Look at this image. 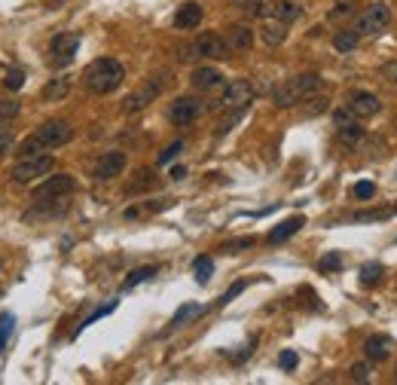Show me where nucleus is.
Here are the masks:
<instances>
[{"mask_svg": "<svg viewBox=\"0 0 397 385\" xmlns=\"http://www.w3.org/2000/svg\"><path fill=\"white\" fill-rule=\"evenodd\" d=\"M125 80V68L116 58H95L86 71H83V86H86L92 95H111L123 86Z\"/></svg>", "mask_w": 397, "mask_h": 385, "instance_id": "f257e3e1", "label": "nucleus"}, {"mask_svg": "<svg viewBox=\"0 0 397 385\" xmlns=\"http://www.w3.org/2000/svg\"><path fill=\"white\" fill-rule=\"evenodd\" d=\"M321 86H324V80H321V74H300V77L281 83V86L275 89L272 95V104L278 111H287V107H297L300 102H306V98L318 95Z\"/></svg>", "mask_w": 397, "mask_h": 385, "instance_id": "f03ea898", "label": "nucleus"}, {"mask_svg": "<svg viewBox=\"0 0 397 385\" xmlns=\"http://www.w3.org/2000/svg\"><path fill=\"white\" fill-rule=\"evenodd\" d=\"M230 52L232 49L226 43V37L205 31V34H199L193 43L177 49V58H181V62H196V58H217V62H223V58H230Z\"/></svg>", "mask_w": 397, "mask_h": 385, "instance_id": "7ed1b4c3", "label": "nucleus"}, {"mask_svg": "<svg viewBox=\"0 0 397 385\" xmlns=\"http://www.w3.org/2000/svg\"><path fill=\"white\" fill-rule=\"evenodd\" d=\"M165 83H168V74H156V77L144 80L141 86L132 92V95H125V102H123V111H125V113H141L144 107H150V104H153L159 95H162Z\"/></svg>", "mask_w": 397, "mask_h": 385, "instance_id": "20e7f679", "label": "nucleus"}, {"mask_svg": "<svg viewBox=\"0 0 397 385\" xmlns=\"http://www.w3.org/2000/svg\"><path fill=\"white\" fill-rule=\"evenodd\" d=\"M388 24H391V6H388L385 0H376V4H370L367 10L358 15L354 31H358L361 37H376V34H382Z\"/></svg>", "mask_w": 397, "mask_h": 385, "instance_id": "39448f33", "label": "nucleus"}, {"mask_svg": "<svg viewBox=\"0 0 397 385\" xmlns=\"http://www.w3.org/2000/svg\"><path fill=\"white\" fill-rule=\"evenodd\" d=\"M55 169V159L49 156V153H37V156H19V162L13 165V172H10V178L15 183H31V181H37V178H46L49 172Z\"/></svg>", "mask_w": 397, "mask_h": 385, "instance_id": "423d86ee", "label": "nucleus"}, {"mask_svg": "<svg viewBox=\"0 0 397 385\" xmlns=\"http://www.w3.org/2000/svg\"><path fill=\"white\" fill-rule=\"evenodd\" d=\"M77 190V181L71 178V174H53V178H46L40 187H34V202L37 205H46V202H64L71 192Z\"/></svg>", "mask_w": 397, "mask_h": 385, "instance_id": "0eeeda50", "label": "nucleus"}, {"mask_svg": "<svg viewBox=\"0 0 397 385\" xmlns=\"http://www.w3.org/2000/svg\"><path fill=\"white\" fill-rule=\"evenodd\" d=\"M34 138L40 141L43 150H58L74 138V129H71V122H64V120H46L37 132H34Z\"/></svg>", "mask_w": 397, "mask_h": 385, "instance_id": "6e6552de", "label": "nucleus"}, {"mask_svg": "<svg viewBox=\"0 0 397 385\" xmlns=\"http://www.w3.org/2000/svg\"><path fill=\"white\" fill-rule=\"evenodd\" d=\"M251 102H254V86L248 80H232L230 86H223L217 107L221 111H244Z\"/></svg>", "mask_w": 397, "mask_h": 385, "instance_id": "1a4fd4ad", "label": "nucleus"}, {"mask_svg": "<svg viewBox=\"0 0 397 385\" xmlns=\"http://www.w3.org/2000/svg\"><path fill=\"white\" fill-rule=\"evenodd\" d=\"M345 107H349L358 120H370V116H379L382 102H379V95H373V92H367V89H351L349 98H345Z\"/></svg>", "mask_w": 397, "mask_h": 385, "instance_id": "9d476101", "label": "nucleus"}, {"mask_svg": "<svg viewBox=\"0 0 397 385\" xmlns=\"http://www.w3.org/2000/svg\"><path fill=\"white\" fill-rule=\"evenodd\" d=\"M125 165H129V159H125L123 150H107V153L98 156L95 169H92V178L95 181H113L125 172Z\"/></svg>", "mask_w": 397, "mask_h": 385, "instance_id": "9b49d317", "label": "nucleus"}, {"mask_svg": "<svg viewBox=\"0 0 397 385\" xmlns=\"http://www.w3.org/2000/svg\"><path fill=\"white\" fill-rule=\"evenodd\" d=\"M199 116H202V102L193 95H181L168 104V122H174V125H190Z\"/></svg>", "mask_w": 397, "mask_h": 385, "instance_id": "f8f14e48", "label": "nucleus"}, {"mask_svg": "<svg viewBox=\"0 0 397 385\" xmlns=\"http://www.w3.org/2000/svg\"><path fill=\"white\" fill-rule=\"evenodd\" d=\"M77 49H80V34H58L49 43V58H53L55 68H64V64L74 62Z\"/></svg>", "mask_w": 397, "mask_h": 385, "instance_id": "ddd939ff", "label": "nucleus"}, {"mask_svg": "<svg viewBox=\"0 0 397 385\" xmlns=\"http://www.w3.org/2000/svg\"><path fill=\"white\" fill-rule=\"evenodd\" d=\"M190 83H193V89L196 92H217V89L226 86V77L214 68V64H202V68L193 71Z\"/></svg>", "mask_w": 397, "mask_h": 385, "instance_id": "4468645a", "label": "nucleus"}, {"mask_svg": "<svg viewBox=\"0 0 397 385\" xmlns=\"http://www.w3.org/2000/svg\"><path fill=\"white\" fill-rule=\"evenodd\" d=\"M202 19H205V13H202V6L196 0H187V4H181V10L174 13V28L177 31H196Z\"/></svg>", "mask_w": 397, "mask_h": 385, "instance_id": "2eb2a0df", "label": "nucleus"}, {"mask_svg": "<svg viewBox=\"0 0 397 385\" xmlns=\"http://www.w3.org/2000/svg\"><path fill=\"white\" fill-rule=\"evenodd\" d=\"M391 340L385 337V333H373V337H367L364 342V355H367V361H373V364H385L388 358H391Z\"/></svg>", "mask_w": 397, "mask_h": 385, "instance_id": "dca6fc26", "label": "nucleus"}, {"mask_svg": "<svg viewBox=\"0 0 397 385\" xmlns=\"http://www.w3.org/2000/svg\"><path fill=\"white\" fill-rule=\"evenodd\" d=\"M223 37L232 52H248V49L254 46V28H248V24H230Z\"/></svg>", "mask_w": 397, "mask_h": 385, "instance_id": "f3484780", "label": "nucleus"}, {"mask_svg": "<svg viewBox=\"0 0 397 385\" xmlns=\"http://www.w3.org/2000/svg\"><path fill=\"white\" fill-rule=\"evenodd\" d=\"M300 227H306V217H302V214H293V217H287V220L278 223L275 230H269L266 241H269V245H281V241H287L291 236H297Z\"/></svg>", "mask_w": 397, "mask_h": 385, "instance_id": "a211bd4d", "label": "nucleus"}, {"mask_svg": "<svg viewBox=\"0 0 397 385\" xmlns=\"http://www.w3.org/2000/svg\"><path fill=\"white\" fill-rule=\"evenodd\" d=\"M364 135H367V129L361 125V120H351L336 129V141H340L342 147H358L361 141H364Z\"/></svg>", "mask_w": 397, "mask_h": 385, "instance_id": "6ab92c4d", "label": "nucleus"}, {"mask_svg": "<svg viewBox=\"0 0 397 385\" xmlns=\"http://www.w3.org/2000/svg\"><path fill=\"white\" fill-rule=\"evenodd\" d=\"M260 40H263L266 46H281L287 40V24L278 19H266L263 28H260Z\"/></svg>", "mask_w": 397, "mask_h": 385, "instance_id": "aec40b11", "label": "nucleus"}, {"mask_svg": "<svg viewBox=\"0 0 397 385\" xmlns=\"http://www.w3.org/2000/svg\"><path fill=\"white\" fill-rule=\"evenodd\" d=\"M300 15H302L300 4H293V0H278V4H272V15H269V19H278V22L291 24V22H297Z\"/></svg>", "mask_w": 397, "mask_h": 385, "instance_id": "412c9836", "label": "nucleus"}, {"mask_svg": "<svg viewBox=\"0 0 397 385\" xmlns=\"http://www.w3.org/2000/svg\"><path fill=\"white\" fill-rule=\"evenodd\" d=\"M232 6L254 15V19H269L272 15V4H266V0H232Z\"/></svg>", "mask_w": 397, "mask_h": 385, "instance_id": "4be33fe9", "label": "nucleus"}, {"mask_svg": "<svg viewBox=\"0 0 397 385\" xmlns=\"http://www.w3.org/2000/svg\"><path fill=\"white\" fill-rule=\"evenodd\" d=\"M67 92H71V80L67 77H53L43 86V102H62V98H67Z\"/></svg>", "mask_w": 397, "mask_h": 385, "instance_id": "5701e85b", "label": "nucleus"}, {"mask_svg": "<svg viewBox=\"0 0 397 385\" xmlns=\"http://www.w3.org/2000/svg\"><path fill=\"white\" fill-rule=\"evenodd\" d=\"M358 43H361V34L354 28L336 31V34H333V49H336V52H351V49H358Z\"/></svg>", "mask_w": 397, "mask_h": 385, "instance_id": "b1692460", "label": "nucleus"}, {"mask_svg": "<svg viewBox=\"0 0 397 385\" xmlns=\"http://www.w3.org/2000/svg\"><path fill=\"white\" fill-rule=\"evenodd\" d=\"M156 272H159V266H138V270H132L129 279L123 281V290H132V288H138L141 281H150Z\"/></svg>", "mask_w": 397, "mask_h": 385, "instance_id": "393cba45", "label": "nucleus"}, {"mask_svg": "<svg viewBox=\"0 0 397 385\" xmlns=\"http://www.w3.org/2000/svg\"><path fill=\"white\" fill-rule=\"evenodd\" d=\"M382 275H385V266L379 260H370V263H364L358 270V279H361V284H367V288H370V284H376Z\"/></svg>", "mask_w": 397, "mask_h": 385, "instance_id": "a878e982", "label": "nucleus"}, {"mask_svg": "<svg viewBox=\"0 0 397 385\" xmlns=\"http://www.w3.org/2000/svg\"><path fill=\"white\" fill-rule=\"evenodd\" d=\"M193 272H196V281L199 284H205L211 275H214V260H211V257H196V260H193Z\"/></svg>", "mask_w": 397, "mask_h": 385, "instance_id": "bb28decb", "label": "nucleus"}, {"mask_svg": "<svg viewBox=\"0 0 397 385\" xmlns=\"http://www.w3.org/2000/svg\"><path fill=\"white\" fill-rule=\"evenodd\" d=\"M196 315H202V306L199 303H183L174 312V318H172V328H181V324H187L190 318H196Z\"/></svg>", "mask_w": 397, "mask_h": 385, "instance_id": "cd10ccee", "label": "nucleus"}, {"mask_svg": "<svg viewBox=\"0 0 397 385\" xmlns=\"http://www.w3.org/2000/svg\"><path fill=\"white\" fill-rule=\"evenodd\" d=\"M19 111H22V104L15 102V98H0V125L13 122L15 116H19Z\"/></svg>", "mask_w": 397, "mask_h": 385, "instance_id": "c85d7f7f", "label": "nucleus"}, {"mask_svg": "<svg viewBox=\"0 0 397 385\" xmlns=\"http://www.w3.org/2000/svg\"><path fill=\"white\" fill-rule=\"evenodd\" d=\"M183 147H187L183 141H172V144H168V147L162 150V153L156 156V165H168V162H174V159L183 153Z\"/></svg>", "mask_w": 397, "mask_h": 385, "instance_id": "c756f323", "label": "nucleus"}, {"mask_svg": "<svg viewBox=\"0 0 397 385\" xmlns=\"http://www.w3.org/2000/svg\"><path fill=\"white\" fill-rule=\"evenodd\" d=\"M318 270H321V272H336V270H342V254H336V251L324 254V257L318 260Z\"/></svg>", "mask_w": 397, "mask_h": 385, "instance_id": "7c9ffc66", "label": "nucleus"}, {"mask_svg": "<svg viewBox=\"0 0 397 385\" xmlns=\"http://www.w3.org/2000/svg\"><path fill=\"white\" fill-rule=\"evenodd\" d=\"M351 13H354V4H351V0H340V4H336L333 10L327 13V19H330V22H342V19H349Z\"/></svg>", "mask_w": 397, "mask_h": 385, "instance_id": "2f4dec72", "label": "nucleus"}, {"mask_svg": "<svg viewBox=\"0 0 397 385\" xmlns=\"http://www.w3.org/2000/svg\"><path fill=\"white\" fill-rule=\"evenodd\" d=\"M4 86L10 89V92H19L25 86V71L22 68H13V71H6V77H4Z\"/></svg>", "mask_w": 397, "mask_h": 385, "instance_id": "473e14b6", "label": "nucleus"}, {"mask_svg": "<svg viewBox=\"0 0 397 385\" xmlns=\"http://www.w3.org/2000/svg\"><path fill=\"white\" fill-rule=\"evenodd\" d=\"M354 199H361V202H370V199L376 196V183H370V181H361V183H354Z\"/></svg>", "mask_w": 397, "mask_h": 385, "instance_id": "72a5a7b5", "label": "nucleus"}, {"mask_svg": "<svg viewBox=\"0 0 397 385\" xmlns=\"http://www.w3.org/2000/svg\"><path fill=\"white\" fill-rule=\"evenodd\" d=\"M349 379H351V382H367V379H370V364H367V361L351 364V367H349Z\"/></svg>", "mask_w": 397, "mask_h": 385, "instance_id": "f704fd0d", "label": "nucleus"}, {"mask_svg": "<svg viewBox=\"0 0 397 385\" xmlns=\"http://www.w3.org/2000/svg\"><path fill=\"white\" fill-rule=\"evenodd\" d=\"M13 324H15V318H13L10 312H4V315H0V349H4V346H6V340H10Z\"/></svg>", "mask_w": 397, "mask_h": 385, "instance_id": "c9c22d12", "label": "nucleus"}, {"mask_svg": "<svg viewBox=\"0 0 397 385\" xmlns=\"http://www.w3.org/2000/svg\"><path fill=\"white\" fill-rule=\"evenodd\" d=\"M242 113H244V111H230V113H226V116H223V120H221V122H217V135H226V132H230V129H232V125H235V122H239V120H242Z\"/></svg>", "mask_w": 397, "mask_h": 385, "instance_id": "e433bc0d", "label": "nucleus"}, {"mask_svg": "<svg viewBox=\"0 0 397 385\" xmlns=\"http://www.w3.org/2000/svg\"><path fill=\"white\" fill-rule=\"evenodd\" d=\"M37 153H43V147H40V141L37 138H25L22 144H19V156H37Z\"/></svg>", "mask_w": 397, "mask_h": 385, "instance_id": "4c0bfd02", "label": "nucleus"}, {"mask_svg": "<svg viewBox=\"0 0 397 385\" xmlns=\"http://www.w3.org/2000/svg\"><path fill=\"white\" fill-rule=\"evenodd\" d=\"M257 245V239L254 236H244V239H232V241H226L223 251H230V254H235V251H242V248H254Z\"/></svg>", "mask_w": 397, "mask_h": 385, "instance_id": "58836bf2", "label": "nucleus"}, {"mask_svg": "<svg viewBox=\"0 0 397 385\" xmlns=\"http://www.w3.org/2000/svg\"><path fill=\"white\" fill-rule=\"evenodd\" d=\"M306 102H309L306 116H318V113L327 111V98H321V95H312V98H306Z\"/></svg>", "mask_w": 397, "mask_h": 385, "instance_id": "ea45409f", "label": "nucleus"}, {"mask_svg": "<svg viewBox=\"0 0 397 385\" xmlns=\"http://www.w3.org/2000/svg\"><path fill=\"white\" fill-rule=\"evenodd\" d=\"M278 364H281V370H293V367L300 364V358H297V351H281V355H278Z\"/></svg>", "mask_w": 397, "mask_h": 385, "instance_id": "a19ab883", "label": "nucleus"}, {"mask_svg": "<svg viewBox=\"0 0 397 385\" xmlns=\"http://www.w3.org/2000/svg\"><path fill=\"white\" fill-rule=\"evenodd\" d=\"M244 288H248V281H235V284H232V288H230V290H226V294H223L221 300H217V303H221V306H226V303H232V300H235V297H239V294H242V290H244Z\"/></svg>", "mask_w": 397, "mask_h": 385, "instance_id": "79ce46f5", "label": "nucleus"}, {"mask_svg": "<svg viewBox=\"0 0 397 385\" xmlns=\"http://www.w3.org/2000/svg\"><path fill=\"white\" fill-rule=\"evenodd\" d=\"M13 129H0V159H4L6 153H10L13 150Z\"/></svg>", "mask_w": 397, "mask_h": 385, "instance_id": "37998d69", "label": "nucleus"}, {"mask_svg": "<svg viewBox=\"0 0 397 385\" xmlns=\"http://www.w3.org/2000/svg\"><path fill=\"white\" fill-rule=\"evenodd\" d=\"M394 211H361V214H354L351 220H358V223H364V220H385V217H391Z\"/></svg>", "mask_w": 397, "mask_h": 385, "instance_id": "c03bdc74", "label": "nucleus"}, {"mask_svg": "<svg viewBox=\"0 0 397 385\" xmlns=\"http://www.w3.org/2000/svg\"><path fill=\"white\" fill-rule=\"evenodd\" d=\"M351 120H358V116H354L349 107H340V111L333 113V125H336V129H340V125H345V122H351Z\"/></svg>", "mask_w": 397, "mask_h": 385, "instance_id": "a18cd8bd", "label": "nucleus"}, {"mask_svg": "<svg viewBox=\"0 0 397 385\" xmlns=\"http://www.w3.org/2000/svg\"><path fill=\"white\" fill-rule=\"evenodd\" d=\"M113 309H116V300H113V303H111V306H104V309H98V312H92V315L86 318V321H83V324H80V330H83V328H89V324H92V321H98V318H104V315H111V312H113Z\"/></svg>", "mask_w": 397, "mask_h": 385, "instance_id": "49530a36", "label": "nucleus"}, {"mask_svg": "<svg viewBox=\"0 0 397 385\" xmlns=\"http://www.w3.org/2000/svg\"><path fill=\"white\" fill-rule=\"evenodd\" d=\"M382 80H388L391 86H397V62H385L382 64Z\"/></svg>", "mask_w": 397, "mask_h": 385, "instance_id": "de8ad7c7", "label": "nucleus"}, {"mask_svg": "<svg viewBox=\"0 0 397 385\" xmlns=\"http://www.w3.org/2000/svg\"><path fill=\"white\" fill-rule=\"evenodd\" d=\"M172 178H174V181H183V178H187V169H183V165H174V169H172Z\"/></svg>", "mask_w": 397, "mask_h": 385, "instance_id": "09e8293b", "label": "nucleus"}, {"mask_svg": "<svg viewBox=\"0 0 397 385\" xmlns=\"http://www.w3.org/2000/svg\"><path fill=\"white\" fill-rule=\"evenodd\" d=\"M394 129H397V120H394Z\"/></svg>", "mask_w": 397, "mask_h": 385, "instance_id": "8fccbe9b", "label": "nucleus"}, {"mask_svg": "<svg viewBox=\"0 0 397 385\" xmlns=\"http://www.w3.org/2000/svg\"><path fill=\"white\" fill-rule=\"evenodd\" d=\"M394 382H397V373H394Z\"/></svg>", "mask_w": 397, "mask_h": 385, "instance_id": "3c124183", "label": "nucleus"}]
</instances>
